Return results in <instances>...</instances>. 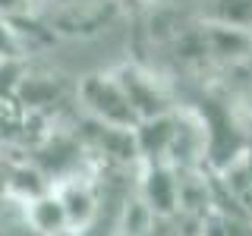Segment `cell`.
<instances>
[{
	"instance_id": "7a4b0ae2",
	"label": "cell",
	"mask_w": 252,
	"mask_h": 236,
	"mask_svg": "<svg viewBox=\"0 0 252 236\" xmlns=\"http://www.w3.org/2000/svg\"><path fill=\"white\" fill-rule=\"evenodd\" d=\"M120 88L126 91L132 110H136L139 123L145 120H155V117H164V114H173V104H170V94L164 88V82L152 73H145L142 66H120L114 69Z\"/></svg>"
},
{
	"instance_id": "277c9868",
	"label": "cell",
	"mask_w": 252,
	"mask_h": 236,
	"mask_svg": "<svg viewBox=\"0 0 252 236\" xmlns=\"http://www.w3.org/2000/svg\"><path fill=\"white\" fill-rule=\"evenodd\" d=\"M22 214H26V224L41 236H73V227H69L66 208H63L57 189L35 202H29V205H22Z\"/></svg>"
},
{
	"instance_id": "5b68a950",
	"label": "cell",
	"mask_w": 252,
	"mask_h": 236,
	"mask_svg": "<svg viewBox=\"0 0 252 236\" xmlns=\"http://www.w3.org/2000/svg\"><path fill=\"white\" fill-rule=\"evenodd\" d=\"M202 22L252 35V0H199Z\"/></svg>"
},
{
	"instance_id": "8992f818",
	"label": "cell",
	"mask_w": 252,
	"mask_h": 236,
	"mask_svg": "<svg viewBox=\"0 0 252 236\" xmlns=\"http://www.w3.org/2000/svg\"><path fill=\"white\" fill-rule=\"evenodd\" d=\"M16 98L26 101V107H41V104H54L60 98V82L54 76H22Z\"/></svg>"
},
{
	"instance_id": "ba28073f",
	"label": "cell",
	"mask_w": 252,
	"mask_h": 236,
	"mask_svg": "<svg viewBox=\"0 0 252 236\" xmlns=\"http://www.w3.org/2000/svg\"><path fill=\"white\" fill-rule=\"evenodd\" d=\"M19 54V41H16V31L6 26V19H0V63L16 60Z\"/></svg>"
},
{
	"instance_id": "6da1fadb",
	"label": "cell",
	"mask_w": 252,
	"mask_h": 236,
	"mask_svg": "<svg viewBox=\"0 0 252 236\" xmlns=\"http://www.w3.org/2000/svg\"><path fill=\"white\" fill-rule=\"evenodd\" d=\"M79 101L82 107L89 110L92 120L114 126V129H126V132H136L139 117L132 110L126 91L120 88L114 73H92L79 82Z\"/></svg>"
},
{
	"instance_id": "30bf717a",
	"label": "cell",
	"mask_w": 252,
	"mask_h": 236,
	"mask_svg": "<svg viewBox=\"0 0 252 236\" xmlns=\"http://www.w3.org/2000/svg\"><path fill=\"white\" fill-rule=\"evenodd\" d=\"M117 3H123V6H148V3H155V0H117Z\"/></svg>"
},
{
	"instance_id": "3957f363",
	"label": "cell",
	"mask_w": 252,
	"mask_h": 236,
	"mask_svg": "<svg viewBox=\"0 0 252 236\" xmlns=\"http://www.w3.org/2000/svg\"><path fill=\"white\" fill-rule=\"evenodd\" d=\"M57 195H60L63 208H66L73 236H79L94 217V208H98V186H94V179H89V177H76V179L60 183Z\"/></svg>"
},
{
	"instance_id": "9c48e42d",
	"label": "cell",
	"mask_w": 252,
	"mask_h": 236,
	"mask_svg": "<svg viewBox=\"0 0 252 236\" xmlns=\"http://www.w3.org/2000/svg\"><path fill=\"white\" fill-rule=\"evenodd\" d=\"M35 6V0H0V19H13Z\"/></svg>"
},
{
	"instance_id": "52a82bcc",
	"label": "cell",
	"mask_w": 252,
	"mask_h": 236,
	"mask_svg": "<svg viewBox=\"0 0 252 236\" xmlns=\"http://www.w3.org/2000/svg\"><path fill=\"white\" fill-rule=\"evenodd\" d=\"M145 236H205V233L202 230H186L177 220V214H173V217H155V224L148 227Z\"/></svg>"
}]
</instances>
